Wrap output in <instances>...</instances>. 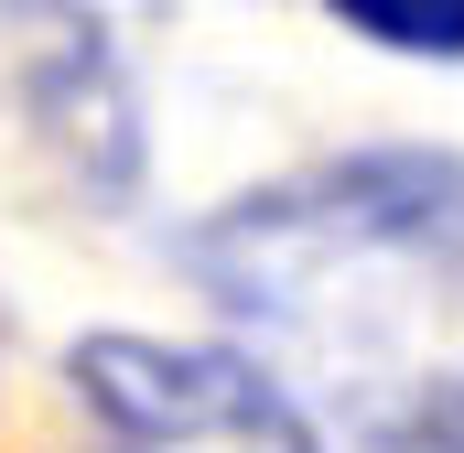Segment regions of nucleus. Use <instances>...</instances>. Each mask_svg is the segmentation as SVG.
I'll return each instance as SVG.
<instances>
[{
	"mask_svg": "<svg viewBox=\"0 0 464 453\" xmlns=\"http://www.w3.org/2000/svg\"><path fill=\"white\" fill-rule=\"evenodd\" d=\"M87 421L109 453H324L314 421L270 367L227 345H162V335H87L65 356Z\"/></svg>",
	"mask_w": 464,
	"mask_h": 453,
	"instance_id": "f03ea898",
	"label": "nucleus"
},
{
	"mask_svg": "<svg viewBox=\"0 0 464 453\" xmlns=\"http://www.w3.org/2000/svg\"><path fill=\"white\" fill-rule=\"evenodd\" d=\"M195 281L237 324L356 389L367 443L464 410V162L356 151L195 226Z\"/></svg>",
	"mask_w": 464,
	"mask_h": 453,
	"instance_id": "f257e3e1",
	"label": "nucleus"
},
{
	"mask_svg": "<svg viewBox=\"0 0 464 453\" xmlns=\"http://www.w3.org/2000/svg\"><path fill=\"white\" fill-rule=\"evenodd\" d=\"M324 11L389 54H443V65L464 54V0H324Z\"/></svg>",
	"mask_w": 464,
	"mask_h": 453,
	"instance_id": "7ed1b4c3",
	"label": "nucleus"
}]
</instances>
